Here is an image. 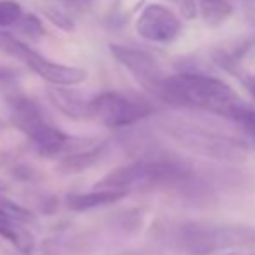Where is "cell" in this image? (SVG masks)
<instances>
[{
    "mask_svg": "<svg viewBox=\"0 0 255 255\" xmlns=\"http://www.w3.org/2000/svg\"><path fill=\"white\" fill-rule=\"evenodd\" d=\"M19 23H21V28H23L24 33L31 35V37H37V35L42 33V23L33 16V14H30V16H23L19 19Z\"/></svg>",
    "mask_w": 255,
    "mask_h": 255,
    "instance_id": "d6986e66",
    "label": "cell"
},
{
    "mask_svg": "<svg viewBox=\"0 0 255 255\" xmlns=\"http://www.w3.org/2000/svg\"><path fill=\"white\" fill-rule=\"evenodd\" d=\"M23 17V9L16 0H0V28L12 26Z\"/></svg>",
    "mask_w": 255,
    "mask_h": 255,
    "instance_id": "2e32d148",
    "label": "cell"
},
{
    "mask_svg": "<svg viewBox=\"0 0 255 255\" xmlns=\"http://www.w3.org/2000/svg\"><path fill=\"white\" fill-rule=\"evenodd\" d=\"M243 84H245L249 94L255 99V77H247L245 80H243Z\"/></svg>",
    "mask_w": 255,
    "mask_h": 255,
    "instance_id": "44dd1931",
    "label": "cell"
},
{
    "mask_svg": "<svg viewBox=\"0 0 255 255\" xmlns=\"http://www.w3.org/2000/svg\"><path fill=\"white\" fill-rule=\"evenodd\" d=\"M47 98L64 117L82 120V118H91L89 115V101L82 98L78 92L71 91L70 87H47Z\"/></svg>",
    "mask_w": 255,
    "mask_h": 255,
    "instance_id": "9c48e42d",
    "label": "cell"
},
{
    "mask_svg": "<svg viewBox=\"0 0 255 255\" xmlns=\"http://www.w3.org/2000/svg\"><path fill=\"white\" fill-rule=\"evenodd\" d=\"M0 219H7V221L19 222V224H30L35 222L33 212L24 208L23 205L12 202V200L5 198L0 195Z\"/></svg>",
    "mask_w": 255,
    "mask_h": 255,
    "instance_id": "5bb4252c",
    "label": "cell"
},
{
    "mask_svg": "<svg viewBox=\"0 0 255 255\" xmlns=\"http://www.w3.org/2000/svg\"><path fill=\"white\" fill-rule=\"evenodd\" d=\"M172 243L186 255H212L231 249L255 247V229L250 226L191 221L175 226Z\"/></svg>",
    "mask_w": 255,
    "mask_h": 255,
    "instance_id": "3957f363",
    "label": "cell"
},
{
    "mask_svg": "<svg viewBox=\"0 0 255 255\" xmlns=\"http://www.w3.org/2000/svg\"><path fill=\"white\" fill-rule=\"evenodd\" d=\"M158 98L170 106L208 111L221 117H228L233 108L242 104V99L228 84L203 73L165 77Z\"/></svg>",
    "mask_w": 255,
    "mask_h": 255,
    "instance_id": "7a4b0ae2",
    "label": "cell"
},
{
    "mask_svg": "<svg viewBox=\"0 0 255 255\" xmlns=\"http://www.w3.org/2000/svg\"><path fill=\"white\" fill-rule=\"evenodd\" d=\"M21 71L16 68H9V66H0V82H9L14 80L16 77H19Z\"/></svg>",
    "mask_w": 255,
    "mask_h": 255,
    "instance_id": "ffe728a7",
    "label": "cell"
},
{
    "mask_svg": "<svg viewBox=\"0 0 255 255\" xmlns=\"http://www.w3.org/2000/svg\"><path fill=\"white\" fill-rule=\"evenodd\" d=\"M3 128H5V122L0 120V130H3Z\"/></svg>",
    "mask_w": 255,
    "mask_h": 255,
    "instance_id": "7402d4cb",
    "label": "cell"
},
{
    "mask_svg": "<svg viewBox=\"0 0 255 255\" xmlns=\"http://www.w3.org/2000/svg\"><path fill=\"white\" fill-rule=\"evenodd\" d=\"M10 122L19 128L33 144L42 156L64 158L68 154L89 148L99 139L92 137H71L56 127L47 118L42 106L26 96H14L9 99Z\"/></svg>",
    "mask_w": 255,
    "mask_h": 255,
    "instance_id": "6da1fadb",
    "label": "cell"
},
{
    "mask_svg": "<svg viewBox=\"0 0 255 255\" xmlns=\"http://www.w3.org/2000/svg\"><path fill=\"white\" fill-rule=\"evenodd\" d=\"M196 5L208 26H221L233 14L231 0H196Z\"/></svg>",
    "mask_w": 255,
    "mask_h": 255,
    "instance_id": "4fadbf2b",
    "label": "cell"
},
{
    "mask_svg": "<svg viewBox=\"0 0 255 255\" xmlns=\"http://www.w3.org/2000/svg\"><path fill=\"white\" fill-rule=\"evenodd\" d=\"M226 118L235 122V124L245 132L247 137L255 144V110L243 106V104H238V106H235L229 111Z\"/></svg>",
    "mask_w": 255,
    "mask_h": 255,
    "instance_id": "9a60e30c",
    "label": "cell"
},
{
    "mask_svg": "<svg viewBox=\"0 0 255 255\" xmlns=\"http://www.w3.org/2000/svg\"><path fill=\"white\" fill-rule=\"evenodd\" d=\"M108 149L106 141H98L96 144L89 146V148L77 151L73 154L61 158L59 160V170L64 174H75V172H82L91 168L92 165H96L103 158V154Z\"/></svg>",
    "mask_w": 255,
    "mask_h": 255,
    "instance_id": "8fae6325",
    "label": "cell"
},
{
    "mask_svg": "<svg viewBox=\"0 0 255 255\" xmlns=\"http://www.w3.org/2000/svg\"><path fill=\"white\" fill-rule=\"evenodd\" d=\"M0 51L17 59L19 63L26 64L33 73H37L42 80L51 84L52 87H73L87 78L85 70L51 61L49 57L38 54L28 44L17 40L16 37L5 31H0Z\"/></svg>",
    "mask_w": 255,
    "mask_h": 255,
    "instance_id": "5b68a950",
    "label": "cell"
},
{
    "mask_svg": "<svg viewBox=\"0 0 255 255\" xmlns=\"http://www.w3.org/2000/svg\"><path fill=\"white\" fill-rule=\"evenodd\" d=\"M42 12H44V16L51 21L54 26L59 28V30L68 31V33L75 30L73 19H71L68 14H64L63 10H57V9H54V7H44V9H42Z\"/></svg>",
    "mask_w": 255,
    "mask_h": 255,
    "instance_id": "e0dca14e",
    "label": "cell"
},
{
    "mask_svg": "<svg viewBox=\"0 0 255 255\" xmlns=\"http://www.w3.org/2000/svg\"><path fill=\"white\" fill-rule=\"evenodd\" d=\"M229 255H255V254H229Z\"/></svg>",
    "mask_w": 255,
    "mask_h": 255,
    "instance_id": "603a6c76",
    "label": "cell"
},
{
    "mask_svg": "<svg viewBox=\"0 0 255 255\" xmlns=\"http://www.w3.org/2000/svg\"><path fill=\"white\" fill-rule=\"evenodd\" d=\"M161 128L179 146L198 156L221 161H242L249 153V144L243 139L181 118H167L161 122Z\"/></svg>",
    "mask_w": 255,
    "mask_h": 255,
    "instance_id": "277c9868",
    "label": "cell"
},
{
    "mask_svg": "<svg viewBox=\"0 0 255 255\" xmlns=\"http://www.w3.org/2000/svg\"><path fill=\"white\" fill-rule=\"evenodd\" d=\"M154 108L146 99L108 91L89 99V115L108 128H125L151 117Z\"/></svg>",
    "mask_w": 255,
    "mask_h": 255,
    "instance_id": "8992f818",
    "label": "cell"
},
{
    "mask_svg": "<svg viewBox=\"0 0 255 255\" xmlns=\"http://www.w3.org/2000/svg\"><path fill=\"white\" fill-rule=\"evenodd\" d=\"M172 5L177 9V16L184 19H195L198 16V5L196 0H168Z\"/></svg>",
    "mask_w": 255,
    "mask_h": 255,
    "instance_id": "ac0fdd59",
    "label": "cell"
},
{
    "mask_svg": "<svg viewBox=\"0 0 255 255\" xmlns=\"http://www.w3.org/2000/svg\"><path fill=\"white\" fill-rule=\"evenodd\" d=\"M125 198L124 193L117 191H104V189H96L91 193H73L64 198V203L70 210L73 212H85L92 210V208L106 207V205H113Z\"/></svg>",
    "mask_w": 255,
    "mask_h": 255,
    "instance_id": "30bf717a",
    "label": "cell"
},
{
    "mask_svg": "<svg viewBox=\"0 0 255 255\" xmlns=\"http://www.w3.org/2000/svg\"><path fill=\"white\" fill-rule=\"evenodd\" d=\"M110 51L113 57L135 78L139 85L146 92L153 96H160L161 84L165 80L161 64L156 61V57L149 52L141 51V49L127 47V45L111 44Z\"/></svg>",
    "mask_w": 255,
    "mask_h": 255,
    "instance_id": "52a82bcc",
    "label": "cell"
},
{
    "mask_svg": "<svg viewBox=\"0 0 255 255\" xmlns=\"http://www.w3.org/2000/svg\"><path fill=\"white\" fill-rule=\"evenodd\" d=\"M0 235L14 245L21 254L28 255L33 252L35 249V238L24 224H19V222L14 221H7V219H0Z\"/></svg>",
    "mask_w": 255,
    "mask_h": 255,
    "instance_id": "7c38bea8",
    "label": "cell"
},
{
    "mask_svg": "<svg viewBox=\"0 0 255 255\" xmlns=\"http://www.w3.org/2000/svg\"><path fill=\"white\" fill-rule=\"evenodd\" d=\"M139 37L154 44H170L182 31V21L174 10L161 3H148L135 19Z\"/></svg>",
    "mask_w": 255,
    "mask_h": 255,
    "instance_id": "ba28073f",
    "label": "cell"
}]
</instances>
